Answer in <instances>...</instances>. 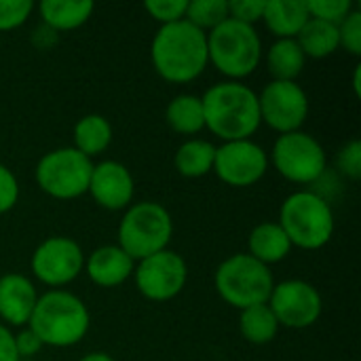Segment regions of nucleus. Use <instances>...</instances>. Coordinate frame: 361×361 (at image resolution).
Masks as SVG:
<instances>
[{
  "label": "nucleus",
  "instance_id": "39448f33",
  "mask_svg": "<svg viewBox=\"0 0 361 361\" xmlns=\"http://www.w3.org/2000/svg\"><path fill=\"white\" fill-rule=\"evenodd\" d=\"M207 57L231 80L254 74L262 59V40L254 25L226 19L207 34Z\"/></svg>",
  "mask_w": 361,
  "mask_h": 361
},
{
  "label": "nucleus",
  "instance_id": "4be33fe9",
  "mask_svg": "<svg viewBox=\"0 0 361 361\" xmlns=\"http://www.w3.org/2000/svg\"><path fill=\"white\" fill-rule=\"evenodd\" d=\"M165 121L171 127V131L180 135H195L201 129H205V114H203V102L197 95L182 93L176 95L165 110Z\"/></svg>",
  "mask_w": 361,
  "mask_h": 361
},
{
  "label": "nucleus",
  "instance_id": "7c9ffc66",
  "mask_svg": "<svg viewBox=\"0 0 361 361\" xmlns=\"http://www.w3.org/2000/svg\"><path fill=\"white\" fill-rule=\"evenodd\" d=\"M338 38L341 47L351 55H361V11L353 8L341 23H338Z\"/></svg>",
  "mask_w": 361,
  "mask_h": 361
},
{
  "label": "nucleus",
  "instance_id": "6e6552de",
  "mask_svg": "<svg viewBox=\"0 0 361 361\" xmlns=\"http://www.w3.org/2000/svg\"><path fill=\"white\" fill-rule=\"evenodd\" d=\"M93 163L76 148H55L47 152L36 165V184L53 199L70 201L89 190Z\"/></svg>",
  "mask_w": 361,
  "mask_h": 361
},
{
  "label": "nucleus",
  "instance_id": "0eeeda50",
  "mask_svg": "<svg viewBox=\"0 0 361 361\" xmlns=\"http://www.w3.org/2000/svg\"><path fill=\"white\" fill-rule=\"evenodd\" d=\"M214 281L220 298L239 311L256 305H267L275 288L271 269L250 254H233L231 258L220 262Z\"/></svg>",
  "mask_w": 361,
  "mask_h": 361
},
{
  "label": "nucleus",
  "instance_id": "20e7f679",
  "mask_svg": "<svg viewBox=\"0 0 361 361\" xmlns=\"http://www.w3.org/2000/svg\"><path fill=\"white\" fill-rule=\"evenodd\" d=\"M277 224L292 247L300 250H322L334 235V214L328 199L311 190L292 192L279 209Z\"/></svg>",
  "mask_w": 361,
  "mask_h": 361
},
{
  "label": "nucleus",
  "instance_id": "5701e85b",
  "mask_svg": "<svg viewBox=\"0 0 361 361\" xmlns=\"http://www.w3.org/2000/svg\"><path fill=\"white\" fill-rule=\"evenodd\" d=\"M112 142V125L102 114H87L74 125V146L87 159L102 154Z\"/></svg>",
  "mask_w": 361,
  "mask_h": 361
},
{
  "label": "nucleus",
  "instance_id": "ddd939ff",
  "mask_svg": "<svg viewBox=\"0 0 361 361\" xmlns=\"http://www.w3.org/2000/svg\"><path fill=\"white\" fill-rule=\"evenodd\" d=\"M34 277L51 288H61L74 281L85 269V254L70 237H49L32 254Z\"/></svg>",
  "mask_w": 361,
  "mask_h": 361
},
{
  "label": "nucleus",
  "instance_id": "b1692460",
  "mask_svg": "<svg viewBox=\"0 0 361 361\" xmlns=\"http://www.w3.org/2000/svg\"><path fill=\"white\" fill-rule=\"evenodd\" d=\"M296 42L300 44L305 57L311 59H324L341 49V38H338V25L319 21V19H309L300 34L296 36Z\"/></svg>",
  "mask_w": 361,
  "mask_h": 361
},
{
  "label": "nucleus",
  "instance_id": "f704fd0d",
  "mask_svg": "<svg viewBox=\"0 0 361 361\" xmlns=\"http://www.w3.org/2000/svg\"><path fill=\"white\" fill-rule=\"evenodd\" d=\"M15 349H17V355H19V360L21 357H32V355H36L40 349H42V345H40V341L36 338V334L32 332V330H21L17 336H15Z\"/></svg>",
  "mask_w": 361,
  "mask_h": 361
},
{
  "label": "nucleus",
  "instance_id": "4c0bfd02",
  "mask_svg": "<svg viewBox=\"0 0 361 361\" xmlns=\"http://www.w3.org/2000/svg\"><path fill=\"white\" fill-rule=\"evenodd\" d=\"M360 76H361V66H357V68H355V74H353V89H355V95H361Z\"/></svg>",
  "mask_w": 361,
  "mask_h": 361
},
{
  "label": "nucleus",
  "instance_id": "72a5a7b5",
  "mask_svg": "<svg viewBox=\"0 0 361 361\" xmlns=\"http://www.w3.org/2000/svg\"><path fill=\"white\" fill-rule=\"evenodd\" d=\"M19 199V182L15 173L0 163V216L11 212Z\"/></svg>",
  "mask_w": 361,
  "mask_h": 361
},
{
  "label": "nucleus",
  "instance_id": "c756f323",
  "mask_svg": "<svg viewBox=\"0 0 361 361\" xmlns=\"http://www.w3.org/2000/svg\"><path fill=\"white\" fill-rule=\"evenodd\" d=\"M148 15L154 21H161L163 25L182 21L188 8V0H148L144 4Z\"/></svg>",
  "mask_w": 361,
  "mask_h": 361
},
{
  "label": "nucleus",
  "instance_id": "f257e3e1",
  "mask_svg": "<svg viewBox=\"0 0 361 361\" xmlns=\"http://www.w3.org/2000/svg\"><path fill=\"white\" fill-rule=\"evenodd\" d=\"M150 59L163 80L176 85L190 82L199 78L209 63L207 34L186 19L161 25L150 44Z\"/></svg>",
  "mask_w": 361,
  "mask_h": 361
},
{
  "label": "nucleus",
  "instance_id": "9d476101",
  "mask_svg": "<svg viewBox=\"0 0 361 361\" xmlns=\"http://www.w3.org/2000/svg\"><path fill=\"white\" fill-rule=\"evenodd\" d=\"M135 288L140 294L154 302H167L176 298L188 279L186 260L171 250H163L137 262L133 269Z\"/></svg>",
  "mask_w": 361,
  "mask_h": 361
},
{
  "label": "nucleus",
  "instance_id": "412c9836",
  "mask_svg": "<svg viewBox=\"0 0 361 361\" xmlns=\"http://www.w3.org/2000/svg\"><path fill=\"white\" fill-rule=\"evenodd\" d=\"M305 63L307 57L296 38H277L267 53V66L273 80L296 82V78L305 70Z\"/></svg>",
  "mask_w": 361,
  "mask_h": 361
},
{
  "label": "nucleus",
  "instance_id": "c9c22d12",
  "mask_svg": "<svg viewBox=\"0 0 361 361\" xmlns=\"http://www.w3.org/2000/svg\"><path fill=\"white\" fill-rule=\"evenodd\" d=\"M0 361H19L15 349V336L4 324H0Z\"/></svg>",
  "mask_w": 361,
  "mask_h": 361
},
{
  "label": "nucleus",
  "instance_id": "c85d7f7f",
  "mask_svg": "<svg viewBox=\"0 0 361 361\" xmlns=\"http://www.w3.org/2000/svg\"><path fill=\"white\" fill-rule=\"evenodd\" d=\"M32 11V0H0V32H8L23 25Z\"/></svg>",
  "mask_w": 361,
  "mask_h": 361
},
{
  "label": "nucleus",
  "instance_id": "4468645a",
  "mask_svg": "<svg viewBox=\"0 0 361 361\" xmlns=\"http://www.w3.org/2000/svg\"><path fill=\"white\" fill-rule=\"evenodd\" d=\"M267 169L269 154L262 146H258L252 140L224 142L220 148H216L214 171L224 184L233 188L254 186L264 178Z\"/></svg>",
  "mask_w": 361,
  "mask_h": 361
},
{
  "label": "nucleus",
  "instance_id": "473e14b6",
  "mask_svg": "<svg viewBox=\"0 0 361 361\" xmlns=\"http://www.w3.org/2000/svg\"><path fill=\"white\" fill-rule=\"evenodd\" d=\"M336 165L341 173H345L349 180H360L361 178V142L353 140L347 146L341 148L336 157Z\"/></svg>",
  "mask_w": 361,
  "mask_h": 361
},
{
  "label": "nucleus",
  "instance_id": "bb28decb",
  "mask_svg": "<svg viewBox=\"0 0 361 361\" xmlns=\"http://www.w3.org/2000/svg\"><path fill=\"white\" fill-rule=\"evenodd\" d=\"M184 19L199 27L201 32L209 34L214 27L228 19V2L226 0H192L188 2Z\"/></svg>",
  "mask_w": 361,
  "mask_h": 361
},
{
  "label": "nucleus",
  "instance_id": "dca6fc26",
  "mask_svg": "<svg viewBox=\"0 0 361 361\" xmlns=\"http://www.w3.org/2000/svg\"><path fill=\"white\" fill-rule=\"evenodd\" d=\"M36 300L38 292L27 277L19 273H6L0 277V319L4 324L15 328L27 326Z\"/></svg>",
  "mask_w": 361,
  "mask_h": 361
},
{
  "label": "nucleus",
  "instance_id": "2eb2a0df",
  "mask_svg": "<svg viewBox=\"0 0 361 361\" xmlns=\"http://www.w3.org/2000/svg\"><path fill=\"white\" fill-rule=\"evenodd\" d=\"M93 201L108 209V212H118L127 209L133 201L135 184L131 178V171L118 163V161H102L93 165L91 171V182L89 190Z\"/></svg>",
  "mask_w": 361,
  "mask_h": 361
},
{
  "label": "nucleus",
  "instance_id": "a211bd4d",
  "mask_svg": "<svg viewBox=\"0 0 361 361\" xmlns=\"http://www.w3.org/2000/svg\"><path fill=\"white\" fill-rule=\"evenodd\" d=\"M305 0H267L262 21L277 38H296L309 21Z\"/></svg>",
  "mask_w": 361,
  "mask_h": 361
},
{
  "label": "nucleus",
  "instance_id": "2f4dec72",
  "mask_svg": "<svg viewBox=\"0 0 361 361\" xmlns=\"http://www.w3.org/2000/svg\"><path fill=\"white\" fill-rule=\"evenodd\" d=\"M264 4L267 0H233L228 2V17L245 25H254L262 21Z\"/></svg>",
  "mask_w": 361,
  "mask_h": 361
},
{
  "label": "nucleus",
  "instance_id": "e433bc0d",
  "mask_svg": "<svg viewBox=\"0 0 361 361\" xmlns=\"http://www.w3.org/2000/svg\"><path fill=\"white\" fill-rule=\"evenodd\" d=\"M78 361H114L108 353H104V351H95V353H89V355H85V357H80Z\"/></svg>",
  "mask_w": 361,
  "mask_h": 361
},
{
  "label": "nucleus",
  "instance_id": "f8f14e48",
  "mask_svg": "<svg viewBox=\"0 0 361 361\" xmlns=\"http://www.w3.org/2000/svg\"><path fill=\"white\" fill-rule=\"evenodd\" d=\"M269 309L273 311L279 328L305 330L311 328L322 315V294L317 288L302 279H288L273 288L269 296Z\"/></svg>",
  "mask_w": 361,
  "mask_h": 361
},
{
  "label": "nucleus",
  "instance_id": "393cba45",
  "mask_svg": "<svg viewBox=\"0 0 361 361\" xmlns=\"http://www.w3.org/2000/svg\"><path fill=\"white\" fill-rule=\"evenodd\" d=\"M216 146L207 140H186L173 157V165L184 178H203L214 171Z\"/></svg>",
  "mask_w": 361,
  "mask_h": 361
},
{
  "label": "nucleus",
  "instance_id": "f3484780",
  "mask_svg": "<svg viewBox=\"0 0 361 361\" xmlns=\"http://www.w3.org/2000/svg\"><path fill=\"white\" fill-rule=\"evenodd\" d=\"M135 262L118 245H102L87 260L85 271L99 288H118L133 275Z\"/></svg>",
  "mask_w": 361,
  "mask_h": 361
},
{
  "label": "nucleus",
  "instance_id": "6ab92c4d",
  "mask_svg": "<svg viewBox=\"0 0 361 361\" xmlns=\"http://www.w3.org/2000/svg\"><path fill=\"white\" fill-rule=\"evenodd\" d=\"M247 245H250V256L267 267L286 260L292 252V243L277 222H262L254 226Z\"/></svg>",
  "mask_w": 361,
  "mask_h": 361
},
{
  "label": "nucleus",
  "instance_id": "a878e982",
  "mask_svg": "<svg viewBox=\"0 0 361 361\" xmlns=\"http://www.w3.org/2000/svg\"><path fill=\"white\" fill-rule=\"evenodd\" d=\"M239 332L252 345H269L279 332V324L269 305H256L243 309L239 315Z\"/></svg>",
  "mask_w": 361,
  "mask_h": 361
},
{
  "label": "nucleus",
  "instance_id": "1a4fd4ad",
  "mask_svg": "<svg viewBox=\"0 0 361 361\" xmlns=\"http://www.w3.org/2000/svg\"><path fill=\"white\" fill-rule=\"evenodd\" d=\"M271 161L286 180L296 184H315L328 169L324 146L305 131L279 135L273 146Z\"/></svg>",
  "mask_w": 361,
  "mask_h": 361
},
{
  "label": "nucleus",
  "instance_id": "f03ea898",
  "mask_svg": "<svg viewBox=\"0 0 361 361\" xmlns=\"http://www.w3.org/2000/svg\"><path fill=\"white\" fill-rule=\"evenodd\" d=\"M205 127L224 142L250 140L260 127L258 95L239 80H224L201 97Z\"/></svg>",
  "mask_w": 361,
  "mask_h": 361
},
{
  "label": "nucleus",
  "instance_id": "9b49d317",
  "mask_svg": "<svg viewBox=\"0 0 361 361\" xmlns=\"http://www.w3.org/2000/svg\"><path fill=\"white\" fill-rule=\"evenodd\" d=\"M260 121L279 135L300 131L309 116V97L298 82L271 80L258 95Z\"/></svg>",
  "mask_w": 361,
  "mask_h": 361
},
{
  "label": "nucleus",
  "instance_id": "7ed1b4c3",
  "mask_svg": "<svg viewBox=\"0 0 361 361\" xmlns=\"http://www.w3.org/2000/svg\"><path fill=\"white\" fill-rule=\"evenodd\" d=\"M91 328L87 305L66 290H51L38 296L27 330L36 334L42 347L66 349L80 343Z\"/></svg>",
  "mask_w": 361,
  "mask_h": 361
},
{
  "label": "nucleus",
  "instance_id": "aec40b11",
  "mask_svg": "<svg viewBox=\"0 0 361 361\" xmlns=\"http://www.w3.org/2000/svg\"><path fill=\"white\" fill-rule=\"evenodd\" d=\"M95 4L89 0H44L38 11L47 27L53 32L76 30L87 23L93 15Z\"/></svg>",
  "mask_w": 361,
  "mask_h": 361
},
{
  "label": "nucleus",
  "instance_id": "cd10ccee",
  "mask_svg": "<svg viewBox=\"0 0 361 361\" xmlns=\"http://www.w3.org/2000/svg\"><path fill=\"white\" fill-rule=\"evenodd\" d=\"M309 17L338 25L355 6L351 0H305Z\"/></svg>",
  "mask_w": 361,
  "mask_h": 361
},
{
  "label": "nucleus",
  "instance_id": "423d86ee",
  "mask_svg": "<svg viewBox=\"0 0 361 361\" xmlns=\"http://www.w3.org/2000/svg\"><path fill=\"white\" fill-rule=\"evenodd\" d=\"M173 235L171 214L154 203L142 201L129 205L118 224V247L135 262L167 250Z\"/></svg>",
  "mask_w": 361,
  "mask_h": 361
}]
</instances>
